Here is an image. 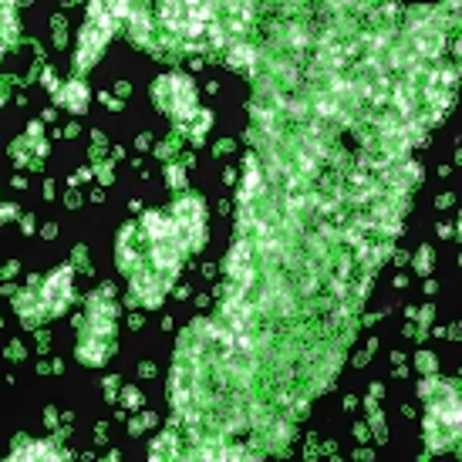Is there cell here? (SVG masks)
I'll list each match as a JSON object with an SVG mask.
<instances>
[{
	"mask_svg": "<svg viewBox=\"0 0 462 462\" xmlns=\"http://www.w3.org/2000/svg\"><path fill=\"white\" fill-rule=\"evenodd\" d=\"M24 456H58V449H54V446H38V442H31V446H21L11 459H24Z\"/></svg>",
	"mask_w": 462,
	"mask_h": 462,
	"instance_id": "5b68a950",
	"label": "cell"
},
{
	"mask_svg": "<svg viewBox=\"0 0 462 462\" xmlns=\"http://www.w3.org/2000/svg\"><path fill=\"white\" fill-rule=\"evenodd\" d=\"M155 91H166V98L159 95V102L166 105L169 116L186 118V116H193L196 112V91H193V85H189V78L172 75V78H166Z\"/></svg>",
	"mask_w": 462,
	"mask_h": 462,
	"instance_id": "7a4b0ae2",
	"label": "cell"
},
{
	"mask_svg": "<svg viewBox=\"0 0 462 462\" xmlns=\"http://www.w3.org/2000/svg\"><path fill=\"white\" fill-rule=\"evenodd\" d=\"M85 102H88V91L81 88V85H75V88L68 91V108H71V112H81Z\"/></svg>",
	"mask_w": 462,
	"mask_h": 462,
	"instance_id": "8992f818",
	"label": "cell"
},
{
	"mask_svg": "<svg viewBox=\"0 0 462 462\" xmlns=\"http://www.w3.org/2000/svg\"><path fill=\"white\" fill-rule=\"evenodd\" d=\"M439 395L429 402V442L432 449H446L459 432V398L452 385H439Z\"/></svg>",
	"mask_w": 462,
	"mask_h": 462,
	"instance_id": "6da1fadb",
	"label": "cell"
},
{
	"mask_svg": "<svg viewBox=\"0 0 462 462\" xmlns=\"http://www.w3.org/2000/svg\"><path fill=\"white\" fill-rule=\"evenodd\" d=\"M17 34V17H14V0H0V51L7 48Z\"/></svg>",
	"mask_w": 462,
	"mask_h": 462,
	"instance_id": "277c9868",
	"label": "cell"
},
{
	"mask_svg": "<svg viewBox=\"0 0 462 462\" xmlns=\"http://www.w3.org/2000/svg\"><path fill=\"white\" fill-rule=\"evenodd\" d=\"M68 294H71V270H58L51 281L44 283V310L48 314H61L68 304Z\"/></svg>",
	"mask_w": 462,
	"mask_h": 462,
	"instance_id": "3957f363",
	"label": "cell"
}]
</instances>
